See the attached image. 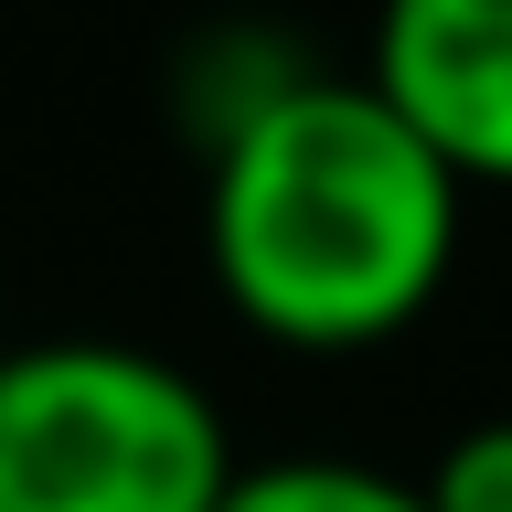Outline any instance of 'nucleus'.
I'll use <instances>...</instances> for the list:
<instances>
[{
	"mask_svg": "<svg viewBox=\"0 0 512 512\" xmlns=\"http://www.w3.org/2000/svg\"><path fill=\"white\" fill-rule=\"evenodd\" d=\"M470 182L374 75H267L214 128L203 256L214 288L299 352L395 342L448 288Z\"/></svg>",
	"mask_w": 512,
	"mask_h": 512,
	"instance_id": "nucleus-1",
	"label": "nucleus"
},
{
	"mask_svg": "<svg viewBox=\"0 0 512 512\" xmlns=\"http://www.w3.org/2000/svg\"><path fill=\"white\" fill-rule=\"evenodd\" d=\"M363 75L459 182L512 192V0H384Z\"/></svg>",
	"mask_w": 512,
	"mask_h": 512,
	"instance_id": "nucleus-3",
	"label": "nucleus"
},
{
	"mask_svg": "<svg viewBox=\"0 0 512 512\" xmlns=\"http://www.w3.org/2000/svg\"><path fill=\"white\" fill-rule=\"evenodd\" d=\"M0 352H11V342H0Z\"/></svg>",
	"mask_w": 512,
	"mask_h": 512,
	"instance_id": "nucleus-6",
	"label": "nucleus"
},
{
	"mask_svg": "<svg viewBox=\"0 0 512 512\" xmlns=\"http://www.w3.org/2000/svg\"><path fill=\"white\" fill-rule=\"evenodd\" d=\"M214 512H427V491L374 459H256L224 480Z\"/></svg>",
	"mask_w": 512,
	"mask_h": 512,
	"instance_id": "nucleus-4",
	"label": "nucleus"
},
{
	"mask_svg": "<svg viewBox=\"0 0 512 512\" xmlns=\"http://www.w3.org/2000/svg\"><path fill=\"white\" fill-rule=\"evenodd\" d=\"M235 470L182 363L96 331L0 352V512H214Z\"/></svg>",
	"mask_w": 512,
	"mask_h": 512,
	"instance_id": "nucleus-2",
	"label": "nucleus"
},
{
	"mask_svg": "<svg viewBox=\"0 0 512 512\" xmlns=\"http://www.w3.org/2000/svg\"><path fill=\"white\" fill-rule=\"evenodd\" d=\"M416 491H427V512H512V416L459 427Z\"/></svg>",
	"mask_w": 512,
	"mask_h": 512,
	"instance_id": "nucleus-5",
	"label": "nucleus"
}]
</instances>
